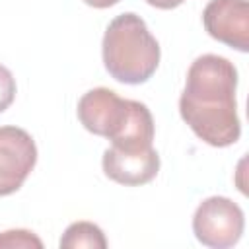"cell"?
<instances>
[{
  "label": "cell",
  "mask_w": 249,
  "mask_h": 249,
  "mask_svg": "<svg viewBox=\"0 0 249 249\" xmlns=\"http://www.w3.org/2000/svg\"><path fill=\"white\" fill-rule=\"evenodd\" d=\"M146 2L160 10H171V8H177L179 4H183L185 0H146Z\"/></svg>",
  "instance_id": "obj_11"
},
{
  "label": "cell",
  "mask_w": 249,
  "mask_h": 249,
  "mask_svg": "<svg viewBox=\"0 0 249 249\" xmlns=\"http://www.w3.org/2000/svg\"><path fill=\"white\" fill-rule=\"evenodd\" d=\"M60 249H105L107 239L99 226L93 222H74L66 228V231L60 237Z\"/></svg>",
  "instance_id": "obj_8"
},
{
  "label": "cell",
  "mask_w": 249,
  "mask_h": 249,
  "mask_svg": "<svg viewBox=\"0 0 249 249\" xmlns=\"http://www.w3.org/2000/svg\"><path fill=\"white\" fill-rule=\"evenodd\" d=\"M134 99H123L109 88H93L78 101V119L86 130L115 140L126 126Z\"/></svg>",
  "instance_id": "obj_4"
},
{
  "label": "cell",
  "mask_w": 249,
  "mask_h": 249,
  "mask_svg": "<svg viewBox=\"0 0 249 249\" xmlns=\"http://www.w3.org/2000/svg\"><path fill=\"white\" fill-rule=\"evenodd\" d=\"M88 6H91V8H99V10H103V8H111V6H115L117 2H121V0H84Z\"/></svg>",
  "instance_id": "obj_12"
},
{
  "label": "cell",
  "mask_w": 249,
  "mask_h": 249,
  "mask_svg": "<svg viewBox=\"0 0 249 249\" xmlns=\"http://www.w3.org/2000/svg\"><path fill=\"white\" fill-rule=\"evenodd\" d=\"M103 173L126 187H138L150 183L160 171V156L154 148L146 150H119L107 148L103 152Z\"/></svg>",
  "instance_id": "obj_7"
},
{
  "label": "cell",
  "mask_w": 249,
  "mask_h": 249,
  "mask_svg": "<svg viewBox=\"0 0 249 249\" xmlns=\"http://www.w3.org/2000/svg\"><path fill=\"white\" fill-rule=\"evenodd\" d=\"M101 51L109 76L130 86L148 82L158 70L161 54L146 21L132 12L117 16L107 25Z\"/></svg>",
  "instance_id": "obj_2"
},
{
  "label": "cell",
  "mask_w": 249,
  "mask_h": 249,
  "mask_svg": "<svg viewBox=\"0 0 249 249\" xmlns=\"http://www.w3.org/2000/svg\"><path fill=\"white\" fill-rule=\"evenodd\" d=\"M245 218L237 202L228 196L204 198L193 216L195 237L212 249H226L239 241Z\"/></svg>",
  "instance_id": "obj_3"
},
{
  "label": "cell",
  "mask_w": 249,
  "mask_h": 249,
  "mask_svg": "<svg viewBox=\"0 0 249 249\" xmlns=\"http://www.w3.org/2000/svg\"><path fill=\"white\" fill-rule=\"evenodd\" d=\"M206 33L239 51H249V4L247 0H210L202 12Z\"/></svg>",
  "instance_id": "obj_6"
},
{
  "label": "cell",
  "mask_w": 249,
  "mask_h": 249,
  "mask_svg": "<svg viewBox=\"0 0 249 249\" xmlns=\"http://www.w3.org/2000/svg\"><path fill=\"white\" fill-rule=\"evenodd\" d=\"M16 97V78L12 72L0 64V113L6 111Z\"/></svg>",
  "instance_id": "obj_10"
},
{
  "label": "cell",
  "mask_w": 249,
  "mask_h": 249,
  "mask_svg": "<svg viewBox=\"0 0 249 249\" xmlns=\"http://www.w3.org/2000/svg\"><path fill=\"white\" fill-rule=\"evenodd\" d=\"M37 163V146L19 126H0V196L21 189Z\"/></svg>",
  "instance_id": "obj_5"
},
{
  "label": "cell",
  "mask_w": 249,
  "mask_h": 249,
  "mask_svg": "<svg viewBox=\"0 0 249 249\" xmlns=\"http://www.w3.org/2000/svg\"><path fill=\"white\" fill-rule=\"evenodd\" d=\"M235 88L237 70L224 56L202 54L189 66L179 113L191 130L214 148L231 146L241 136Z\"/></svg>",
  "instance_id": "obj_1"
},
{
  "label": "cell",
  "mask_w": 249,
  "mask_h": 249,
  "mask_svg": "<svg viewBox=\"0 0 249 249\" xmlns=\"http://www.w3.org/2000/svg\"><path fill=\"white\" fill-rule=\"evenodd\" d=\"M0 247H43V241L29 230H8L0 233Z\"/></svg>",
  "instance_id": "obj_9"
}]
</instances>
